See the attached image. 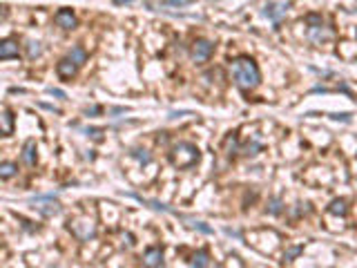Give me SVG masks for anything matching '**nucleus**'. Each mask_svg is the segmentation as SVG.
Instances as JSON below:
<instances>
[{"instance_id": "1", "label": "nucleus", "mask_w": 357, "mask_h": 268, "mask_svg": "<svg viewBox=\"0 0 357 268\" xmlns=\"http://www.w3.org/2000/svg\"><path fill=\"white\" fill-rule=\"evenodd\" d=\"M232 78H235L237 88L248 92V89H255L259 85L261 74H259V67H257L255 60L241 56V59L232 60Z\"/></svg>"}, {"instance_id": "2", "label": "nucleus", "mask_w": 357, "mask_h": 268, "mask_svg": "<svg viewBox=\"0 0 357 268\" xmlns=\"http://www.w3.org/2000/svg\"><path fill=\"white\" fill-rule=\"evenodd\" d=\"M201 154H199V148L192 143H177L170 152V163L178 170H185V168H192L194 163H199Z\"/></svg>"}, {"instance_id": "3", "label": "nucleus", "mask_w": 357, "mask_h": 268, "mask_svg": "<svg viewBox=\"0 0 357 268\" xmlns=\"http://www.w3.org/2000/svg\"><path fill=\"white\" fill-rule=\"evenodd\" d=\"M72 233L76 235L81 241H89V239L96 235V226H94V221L89 219V217H81V219H76V221H72Z\"/></svg>"}, {"instance_id": "4", "label": "nucleus", "mask_w": 357, "mask_h": 268, "mask_svg": "<svg viewBox=\"0 0 357 268\" xmlns=\"http://www.w3.org/2000/svg\"><path fill=\"white\" fill-rule=\"evenodd\" d=\"M212 52H214V43H210L206 38H199V40H194L192 49H190V56H192L194 63H206L212 56Z\"/></svg>"}, {"instance_id": "5", "label": "nucleus", "mask_w": 357, "mask_h": 268, "mask_svg": "<svg viewBox=\"0 0 357 268\" xmlns=\"http://www.w3.org/2000/svg\"><path fill=\"white\" fill-rule=\"evenodd\" d=\"M288 7H290L288 0H277V2H268V5L264 7V16H266V18H270L275 25H279L281 20L286 18V14H288Z\"/></svg>"}, {"instance_id": "6", "label": "nucleus", "mask_w": 357, "mask_h": 268, "mask_svg": "<svg viewBox=\"0 0 357 268\" xmlns=\"http://www.w3.org/2000/svg\"><path fill=\"white\" fill-rule=\"evenodd\" d=\"M54 23L58 27H63V30H74L76 27V16H74L72 9H60L54 14Z\"/></svg>"}, {"instance_id": "7", "label": "nucleus", "mask_w": 357, "mask_h": 268, "mask_svg": "<svg viewBox=\"0 0 357 268\" xmlns=\"http://www.w3.org/2000/svg\"><path fill=\"white\" fill-rule=\"evenodd\" d=\"M18 54H20L18 40H14V38L0 40V60H5V59H16Z\"/></svg>"}, {"instance_id": "8", "label": "nucleus", "mask_w": 357, "mask_h": 268, "mask_svg": "<svg viewBox=\"0 0 357 268\" xmlns=\"http://www.w3.org/2000/svg\"><path fill=\"white\" fill-rule=\"evenodd\" d=\"M326 38H333V31L324 25H317V27H308V40L315 45H322Z\"/></svg>"}, {"instance_id": "9", "label": "nucleus", "mask_w": 357, "mask_h": 268, "mask_svg": "<svg viewBox=\"0 0 357 268\" xmlns=\"http://www.w3.org/2000/svg\"><path fill=\"white\" fill-rule=\"evenodd\" d=\"M76 72H78V65L74 63L72 59H67V56H65V59L56 65V74L60 78H74V76H76Z\"/></svg>"}, {"instance_id": "10", "label": "nucleus", "mask_w": 357, "mask_h": 268, "mask_svg": "<svg viewBox=\"0 0 357 268\" xmlns=\"http://www.w3.org/2000/svg\"><path fill=\"white\" fill-rule=\"evenodd\" d=\"M143 264H145V266H150V268L163 266V250H161V248H148V250H145Z\"/></svg>"}, {"instance_id": "11", "label": "nucleus", "mask_w": 357, "mask_h": 268, "mask_svg": "<svg viewBox=\"0 0 357 268\" xmlns=\"http://www.w3.org/2000/svg\"><path fill=\"white\" fill-rule=\"evenodd\" d=\"M11 132H14V114L9 110H5V112L0 114V134L9 137Z\"/></svg>"}, {"instance_id": "12", "label": "nucleus", "mask_w": 357, "mask_h": 268, "mask_svg": "<svg viewBox=\"0 0 357 268\" xmlns=\"http://www.w3.org/2000/svg\"><path fill=\"white\" fill-rule=\"evenodd\" d=\"M23 161L27 166H36V141L34 139H29L23 148Z\"/></svg>"}, {"instance_id": "13", "label": "nucleus", "mask_w": 357, "mask_h": 268, "mask_svg": "<svg viewBox=\"0 0 357 268\" xmlns=\"http://www.w3.org/2000/svg\"><path fill=\"white\" fill-rule=\"evenodd\" d=\"M67 59H72L74 63H76L78 67H81V65L87 60V52L81 47V45H76V47H72V49H69V52H67Z\"/></svg>"}, {"instance_id": "14", "label": "nucleus", "mask_w": 357, "mask_h": 268, "mask_svg": "<svg viewBox=\"0 0 357 268\" xmlns=\"http://www.w3.org/2000/svg\"><path fill=\"white\" fill-rule=\"evenodd\" d=\"M18 175V166L11 163V161H5V163H0V179H11V177Z\"/></svg>"}, {"instance_id": "15", "label": "nucleus", "mask_w": 357, "mask_h": 268, "mask_svg": "<svg viewBox=\"0 0 357 268\" xmlns=\"http://www.w3.org/2000/svg\"><path fill=\"white\" fill-rule=\"evenodd\" d=\"M192 266H197V268H206V266H210V257H208V253L206 250H199V253H194L192 255Z\"/></svg>"}, {"instance_id": "16", "label": "nucleus", "mask_w": 357, "mask_h": 268, "mask_svg": "<svg viewBox=\"0 0 357 268\" xmlns=\"http://www.w3.org/2000/svg\"><path fill=\"white\" fill-rule=\"evenodd\" d=\"M130 154L134 156V159L139 161V163H143V166H148V163H150V161H152L150 152H148V150H141V148H134V150H132Z\"/></svg>"}, {"instance_id": "17", "label": "nucleus", "mask_w": 357, "mask_h": 268, "mask_svg": "<svg viewBox=\"0 0 357 268\" xmlns=\"http://www.w3.org/2000/svg\"><path fill=\"white\" fill-rule=\"evenodd\" d=\"M40 54H43V47H40L38 40H29V43H27V56H29V59L34 60V59H38Z\"/></svg>"}, {"instance_id": "18", "label": "nucleus", "mask_w": 357, "mask_h": 268, "mask_svg": "<svg viewBox=\"0 0 357 268\" xmlns=\"http://www.w3.org/2000/svg\"><path fill=\"white\" fill-rule=\"evenodd\" d=\"M328 210L333 214H339V217H344V214H346V210H348L346 208V201H344V199H335L333 204L328 206Z\"/></svg>"}, {"instance_id": "19", "label": "nucleus", "mask_w": 357, "mask_h": 268, "mask_svg": "<svg viewBox=\"0 0 357 268\" xmlns=\"http://www.w3.org/2000/svg\"><path fill=\"white\" fill-rule=\"evenodd\" d=\"M190 228H194V230H199V233H203V235H210L212 233V228H210V226H206L203 224V221H190Z\"/></svg>"}, {"instance_id": "20", "label": "nucleus", "mask_w": 357, "mask_h": 268, "mask_svg": "<svg viewBox=\"0 0 357 268\" xmlns=\"http://www.w3.org/2000/svg\"><path fill=\"white\" fill-rule=\"evenodd\" d=\"M259 150H261V146H259V143H257V141H252V143H248V146L243 148L241 152H243V156H255Z\"/></svg>"}, {"instance_id": "21", "label": "nucleus", "mask_w": 357, "mask_h": 268, "mask_svg": "<svg viewBox=\"0 0 357 268\" xmlns=\"http://www.w3.org/2000/svg\"><path fill=\"white\" fill-rule=\"evenodd\" d=\"M306 25L308 27H317V25H324V18L319 14H308L306 16Z\"/></svg>"}, {"instance_id": "22", "label": "nucleus", "mask_w": 357, "mask_h": 268, "mask_svg": "<svg viewBox=\"0 0 357 268\" xmlns=\"http://www.w3.org/2000/svg\"><path fill=\"white\" fill-rule=\"evenodd\" d=\"M299 253H301V246H295V248H290L288 253L284 255V259H286V262H290V259H293V257H297V255H299Z\"/></svg>"}, {"instance_id": "23", "label": "nucleus", "mask_w": 357, "mask_h": 268, "mask_svg": "<svg viewBox=\"0 0 357 268\" xmlns=\"http://www.w3.org/2000/svg\"><path fill=\"white\" fill-rule=\"evenodd\" d=\"M47 94H52V96H56V98H67V94L58 88H47Z\"/></svg>"}, {"instance_id": "24", "label": "nucleus", "mask_w": 357, "mask_h": 268, "mask_svg": "<svg viewBox=\"0 0 357 268\" xmlns=\"http://www.w3.org/2000/svg\"><path fill=\"white\" fill-rule=\"evenodd\" d=\"M85 134L87 137H92V139H101V130H98V127H87Z\"/></svg>"}, {"instance_id": "25", "label": "nucleus", "mask_w": 357, "mask_h": 268, "mask_svg": "<svg viewBox=\"0 0 357 268\" xmlns=\"http://www.w3.org/2000/svg\"><path fill=\"white\" fill-rule=\"evenodd\" d=\"M98 112H101V107H98V105H92V107H85V114H87V117H89V114H98Z\"/></svg>"}, {"instance_id": "26", "label": "nucleus", "mask_w": 357, "mask_h": 268, "mask_svg": "<svg viewBox=\"0 0 357 268\" xmlns=\"http://www.w3.org/2000/svg\"><path fill=\"white\" fill-rule=\"evenodd\" d=\"M40 107H45V110H49V112H56V114H60V110H58V107H54V105H47V103H40Z\"/></svg>"}, {"instance_id": "27", "label": "nucleus", "mask_w": 357, "mask_h": 268, "mask_svg": "<svg viewBox=\"0 0 357 268\" xmlns=\"http://www.w3.org/2000/svg\"><path fill=\"white\" fill-rule=\"evenodd\" d=\"M279 210H281V208H279V201L275 199V201H272V204H270V212H272V214H277V212H279Z\"/></svg>"}, {"instance_id": "28", "label": "nucleus", "mask_w": 357, "mask_h": 268, "mask_svg": "<svg viewBox=\"0 0 357 268\" xmlns=\"http://www.w3.org/2000/svg\"><path fill=\"white\" fill-rule=\"evenodd\" d=\"M116 5H132V2H134V0H114Z\"/></svg>"}, {"instance_id": "29", "label": "nucleus", "mask_w": 357, "mask_h": 268, "mask_svg": "<svg viewBox=\"0 0 357 268\" xmlns=\"http://www.w3.org/2000/svg\"><path fill=\"white\" fill-rule=\"evenodd\" d=\"M355 34H357V30H355Z\"/></svg>"}]
</instances>
